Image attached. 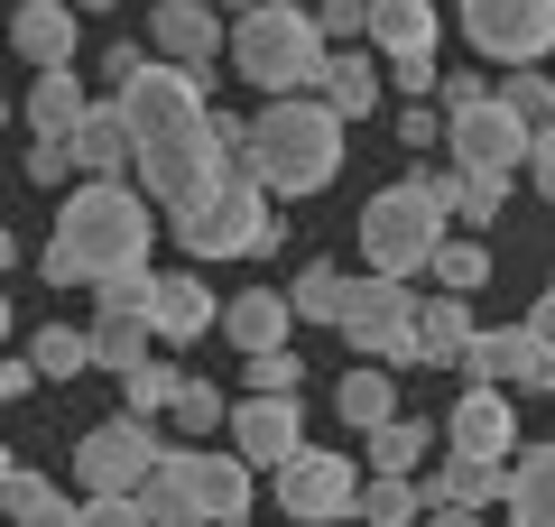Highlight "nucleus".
Instances as JSON below:
<instances>
[{
	"instance_id": "1",
	"label": "nucleus",
	"mask_w": 555,
	"mask_h": 527,
	"mask_svg": "<svg viewBox=\"0 0 555 527\" xmlns=\"http://www.w3.org/2000/svg\"><path fill=\"white\" fill-rule=\"evenodd\" d=\"M120 112H130V176L149 204H195L204 185H222V149H214V75H185V65H139L120 83Z\"/></svg>"
},
{
	"instance_id": "2",
	"label": "nucleus",
	"mask_w": 555,
	"mask_h": 527,
	"mask_svg": "<svg viewBox=\"0 0 555 527\" xmlns=\"http://www.w3.org/2000/svg\"><path fill=\"white\" fill-rule=\"evenodd\" d=\"M149 250H158V204L139 195V176H75L47 241V287H102L112 269H149Z\"/></svg>"
},
{
	"instance_id": "3",
	"label": "nucleus",
	"mask_w": 555,
	"mask_h": 527,
	"mask_svg": "<svg viewBox=\"0 0 555 527\" xmlns=\"http://www.w3.org/2000/svg\"><path fill=\"white\" fill-rule=\"evenodd\" d=\"M352 157L334 102L324 93H278L269 112H250V185L259 195H324Z\"/></svg>"
},
{
	"instance_id": "4",
	"label": "nucleus",
	"mask_w": 555,
	"mask_h": 527,
	"mask_svg": "<svg viewBox=\"0 0 555 527\" xmlns=\"http://www.w3.org/2000/svg\"><path fill=\"white\" fill-rule=\"evenodd\" d=\"M454 232V176H398L361 204V269H389V278H416L426 259L444 250Z\"/></svg>"
},
{
	"instance_id": "5",
	"label": "nucleus",
	"mask_w": 555,
	"mask_h": 527,
	"mask_svg": "<svg viewBox=\"0 0 555 527\" xmlns=\"http://www.w3.org/2000/svg\"><path fill=\"white\" fill-rule=\"evenodd\" d=\"M250 500H259V472L241 463L232 445H222V453H204V445H167V453H158V472L139 481V509H149L158 527H177V518L250 527Z\"/></svg>"
},
{
	"instance_id": "6",
	"label": "nucleus",
	"mask_w": 555,
	"mask_h": 527,
	"mask_svg": "<svg viewBox=\"0 0 555 527\" xmlns=\"http://www.w3.org/2000/svg\"><path fill=\"white\" fill-rule=\"evenodd\" d=\"M222 56H232V75L250 83V93H315L324 83V28L315 10H297V0H259L250 20H232V38H222Z\"/></svg>"
},
{
	"instance_id": "7",
	"label": "nucleus",
	"mask_w": 555,
	"mask_h": 527,
	"mask_svg": "<svg viewBox=\"0 0 555 527\" xmlns=\"http://www.w3.org/2000/svg\"><path fill=\"white\" fill-rule=\"evenodd\" d=\"M167 232H177V250L195 259V269H214V259H278L287 214L259 195L250 176H222V185H204L195 204H177V214H167Z\"/></svg>"
},
{
	"instance_id": "8",
	"label": "nucleus",
	"mask_w": 555,
	"mask_h": 527,
	"mask_svg": "<svg viewBox=\"0 0 555 527\" xmlns=\"http://www.w3.org/2000/svg\"><path fill=\"white\" fill-rule=\"evenodd\" d=\"M334 333L352 343V361H379V371H416V287L389 269H361L343 287Z\"/></svg>"
},
{
	"instance_id": "9",
	"label": "nucleus",
	"mask_w": 555,
	"mask_h": 527,
	"mask_svg": "<svg viewBox=\"0 0 555 527\" xmlns=\"http://www.w3.org/2000/svg\"><path fill=\"white\" fill-rule=\"evenodd\" d=\"M269 481H278V518L287 527H343L361 509V472H352V453H334V445H297Z\"/></svg>"
},
{
	"instance_id": "10",
	"label": "nucleus",
	"mask_w": 555,
	"mask_h": 527,
	"mask_svg": "<svg viewBox=\"0 0 555 527\" xmlns=\"http://www.w3.org/2000/svg\"><path fill=\"white\" fill-rule=\"evenodd\" d=\"M454 20H463V47H481L500 75L555 56V0H454Z\"/></svg>"
},
{
	"instance_id": "11",
	"label": "nucleus",
	"mask_w": 555,
	"mask_h": 527,
	"mask_svg": "<svg viewBox=\"0 0 555 527\" xmlns=\"http://www.w3.org/2000/svg\"><path fill=\"white\" fill-rule=\"evenodd\" d=\"M158 453H167L158 416H102V426L75 445V481L83 490H139L149 472H158Z\"/></svg>"
},
{
	"instance_id": "12",
	"label": "nucleus",
	"mask_w": 555,
	"mask_h": 527,
	"mask_svg": "<svg viewBox=\"0 0 555 527\" xmlns=\"http://www.w3.org/2000/svg\"><path fill=\"white\" fill-rule=\"evenodd\" d=\"M528 149H537V130L518 112H500V102H473V112L444 120V157H454V176H528Z\"/></svg>"
},
{
	"instance_id": "13",
	"label": "nucleus",
	"mask_w": 555,
	"mask_h": 527,
	"mask_svg": "<svg viewBox=\"0 0 555 527\" xmlns=\"http://www.w3.org/2000/svg\"><path fill=\"white\" fill-rule=\"evenodd\" d=\"M222 435H232V453H241L250 472H278L287 453L306 445V408H297V398H259V389H241L232 416H222Z\"/></svg>"
},
{
	"instance_id": "14",
	"label": "nucleus",
	"mask_w": 555,
	"mask_h": 527,
	"mask_svg": "<svg viewBox=\"0 0 555 527\" xmlns=\"http://www.w3.org/2000/svg\"><path fill=\"white\" fill-rule=\"evenodd\" d=\"M222 38H232V20H222L214 0H158V10H149V56H158V65H185V75H214Z\"/></svg>"
},
{
	"instance_id": "15",
	"label": "nucleus",
	"mask_w": 555,
	"mask_h": 527,
	"mask_svg": "<svg viewBox=\"0 0 555 527\" xmlns=\"http://www.w3.org/2000/svg\"><path fill=\"white\" fill-rule=\"evenodd\" d=\"M444 445L473 453V463H518V416H509V389H463L454 416H444Z\"/></svg>"
},
{
	"instance_id": "16",
	"label": "nucleus",
	"mask_w": 555,
	"mask_h": 527,
	"mask_svg": "<svg viewBox=\"0 0 555 527\" xmlns=\"http://www.w3.org/2000/svg\"><path fill=\"white\" fill-rule=\"evenodd\" d=\"M204 324H222L214 287L195 269H158V296H149V343L177 351V343H204Z\"/></svg>"
},
{
	"instance_id": "17",
	"label": "nucleus",
	"mask_w": 555,
	"mask_h": 527,
	"mask_svg": "<svg viewBox=\"0 0 555 527\" xmlns=\"http://www.w3.org/2000/svg\"><path fill=\"white\" fill-rule=\"evenodd\" d=\"M83 10L75 0H20V10H10V56H28L47 75V65H75V47H83Z\"/></svg>"
},
{
	"instance_id": "18",
	"label": "nucleus",
	"mask_w": 555,
	"mask_h": 527,
	"mask_svg": "<svg viewBox=\"0 0 555 527\" xmlns=\"http://www.w3.org/2000/svg\"><path fill=\"white\" fill-rule=\"evenodd\" d=\"M454 371L473 380V389H528V371H537V343H528V324H491V333H473Z\"/></svg>"
},
{
	"instance_id": "19",
	"label": "nucleus",
	"mask_w": 555,
	"mask_h": 527,
	"mask_svg": "<svg viewBox=\"0 0 555 527\" xmlns=\"http://www.w3.org/2000/svg\"><path fill=\"white\" fill-rule=\"evenodd\" d=\"M83 112H93V93H83V75H75V65H47V75L28 83V102H20L28 139H56V149L83 130Z\"/></svg>"
},
{
	"instance_id": "20",
	"label": "nucleus",
	"mask_w": 555,
	"mask_h": 527,
	"mask_svg": "<svg viewBox=\"0 0 555 527\" xmlns=\"http://www.w3.org/2000/svg\"><path fill=\"white\" fill-rule=\"evenodd\" d=\"M287 333H297V306H287L278 287H241L232 306H222V343L232 351H278Z\"/></svg>"
},
{
	"instance_id": "21",
	"label": "nucleus",
	"mask_w": 555,
	"mask_h": 527,
	"mask_svg": "<svg viewBox=\"0 0 555 527\" xmlns=\"http://www.w3.org/2000/svg\"><path fill=\"white\" fill-rule=\"evenodd\" d=\"M315 93L334 102V120H371V112H379V93H389V75H379L371 47H334V56H324V83H315Z\"/></svg>"
},
{
	"instance_id": "22",
	"label": "nucleus",
	"mask_w": 555,
	"mask_h": 527,
	"mask_svg": "<svg viewBox=\"0 0 555 527\" xmlns=\"http://www.w3.org/2000/svg\"><path fill=\"white\" fill-rule=\"evenodd\" d=\"M473 296H426V306H416V371H444V361H463V343H473Z\"/></svg>"
},
{
	"instance_id": "23",
	"label": "nucleus",
	"mask_w": 555,
	"mask_h": 527,
	"mask_svg": "<svg viewBox=\"0 0 555 527\" xmlns=\"http://www.w3.org/2000/svg\"><path fill=\"white\" fill-rule=\"evenodd\" d=\"M65 149H75V176H130V112H120V93L93 102Z\"/></svg>"
},
{
	"instance_id": "24",
	"label": "nucleus",
	"mask_w": 555,
	"mask_h": 527,
	"mask_svg": "<svg viewBox=\"0 0 555 527\" xmlns=\"http://www.w3.org/2000/svg\"><path fill=\"white\" fill-rule=\"evenodd\" d=\"M379 65L389 56H416V47H436V0H371V28H361Z\"/></svg>"
},
{
	"instance_id": "25",
	"label": "nucleus",
	"mask_w": 555,
	"mask_h": 527,
	"mask_svg": "<svg viewBox=\"0 0 555 527\" xmlns=\"http://www.w3.org/2000/svg\"><path fill=\"white\" fill-rule=\"evenodd\" d=\"M500 500H509V463H473V453H454L426 481V509H500Z\"/></svg>"
},
{
	"instance_id": "26",
	"label": "nucleus",
	"mask_w": 555,
	"mask_h": 527,
	"mask_svg": "<svg viewBox=\"0 0 555 527\" xmlns=\"http://www.w3.org/2000/svg\"><path fill=\"white\" fill-rule=\"evenodd\" d=\"M509 527H555V445H518V463H509Z\"/></svg>"
},
{
	"instance_id": "27",
	"label": "nucleus",
	"mask_w": 555,
	"mask_h": 527,
	"mask_svg": "<svg viewBox=\"0 0 555 527\" xmlns=\"http://www.w3.org/2000/svg\"><path fill=\"white\" fill-rule=\"evenodd\" d=\"M0 509H10V527H75V509H83V500H65L47 472L10 463V481H0Z\"/></svg>"
},
{
	"instance_id": "28",
	"label": "nucleus",
	"mask_w": 555,
	"mask_h": 527,
	"mask_svg": "<svg viewBox=\"0 0 555 527\" xmlns=\"http://www.w3.org/2000/svg\"><path fill=\"white\" fill-rule=\"evenodd\" d=\"M352 518L416 527V518H426V481H416V472H361V509H352Z\"/></svg>"
},
{
	"instance_id": "29",
	"label": "nucleus",
	"mask_w": 555,
	"mask_h": 527,
	"mask_svg": "<svg viewBox=\"0 0 555 527\" xmlns=\"http://www.w3.org/2000/svg\"><path fill=\"white\" fill-rule=\"evenodd\" d=\"M28 371L38 380H83L93 371V324H38L28 333Z\"/></svg>"
},
{
	"instance_id": "30",
	"label": "nucleus",
	"mask_w": 555,
	"mask_h": 527,
	"mask_svg": "<svg viewBox=\"0 0 555 527\" xmlns=\"http://www.w3.org/2000/svg\"><path fill=\"white\" fill-rule=\"evenodd\" d=\"M426 278H436L444 296H481L491 287V241L481 232H444V250L426 259Z\"/></svg>"
},
{
	"instance_id": "31",
	"label": "nucleus",
	"mask_w": 555,
	"mask_h": 527,
	"mask_svg": "<svg viewBox=\"0 0 555 527\" xmlns=\"http://www.w3.org/2000/svg\"><path fill=\"white\" fill-rule=\"evenodd\" d=\"M334 408L352 416V435H371V426H389V416H398V389H389V371H379V361H352V371H343V389H334Z\"/></svg>"
},
{
	"instance_id": "32",
	"label": "nucleus",
	"mask_w": 555,
	"mask_h": 527,
	"mask_svg": "<svg viewBox=\"0 0 555 527\" xmlns=\"http://www.w3.org/2000/svg\"><path fill=\"white\" fill-rule=\"evenodd\" d=\"M177 351H158L149 343V361H139V371H120V416H167V398H177Z\"/></svg>"
},
{
	"instance_id": "33",
	"label": "nucleus",
	"mask_w": 555,
	"mask_h": 527,
	"mask_svg": "<svg viewBox=\"0 0 555 527\" xmlns=\"http://www.w3.org/2000/svg\"><path fill=\"white\" fill-rule=\"evenodd\" d=\"M149 296H158V269H112L93 287V324H139L149 333Z\"/></svg>"
},
{
	"instance_id": "34",
	"label": "nucleus",
	"mask_w": 555,
	"mask_h": 527,
	"mask_svg": "<svg viewBox=\"0 0 555 527\" xmlns=\"http://www.w3.org/2000/svg\"><path fill=\"white\" fill-rule=\"evenodd\" d=\"M343 287H352V278H343L334 259L297 269V278H287V306H297V324H334V314H343Z\"/></svg>"
},
{
	"instance_id": "35",
	"label": "nucleus",
	"mask_w": 555,
	"mask_h": 527,
	"mask_svg": "<svg viewBox=\"0 0 555 527\" xmlns=\"http://www.w3.org/2000/svg\"><path fill=\"white\" fill-rule=\"evenodd\" d=\"M241 380H250L259 398H306V351L278 343V351H241Z\"/></svg>"
},
{
	"instance_id": "36",
	"label": "nucleus",
	"mask_w": 555,
	"mask_h": 527,
	"mask_svg": "<svg viewBox=\"0 0 555 527\" xmlns=\"http://www.w3.org/2000/svg\"><path fill=\"white\" fill-rule=\"evenodd\" d=\"M222 416H232V398H222L214 380H195V371H185V380H177V398H167V416H158V426H185V435H214Z\"/></svg>"
},
{
	"instance_id": "37",
	"label": "nucleus",
	"mask_w": 555,
	"mask_h": 527,
	"mask_svg": "<svg viewBox=\"0 0 555 527\" xmlns=\"http://www.w3.org/2000/svg\"><path fill=\"white\" fill-rule=\"evenodd\" d=\"M500 112H518L528 130H555V93H546V65H518V75H500Z\"/></svg>"
},
{
	"instance_id": "38",
	"label": "nucleus",
	"mask_w": 555,
	"mask_h": 527,
	"mask_svg": "<svg viewBox=\"0 0 555 527\" xmlns=\"http://www.w3.org/2000/svg\"><path fill=\"white\" fill-rule=\"evenodd\" d=\"M361 445H371V472H416L426 463V426H416V416H389V426H371Z\"/></svg>"
},
{
	"instance_id": "39",
	"label": "nucleus",
	"mask_w": 555,
	"mask_h": 527,
	"mask_svg": "<svg viewBox=\"0 0 555 527\" xmlns=\"http://www.w3.org/2000/svg\"><path fill=\"white\" fill-rule=\"evenodd\" d=\"M509 204V176H454V232H491Z\"/></svg>"
},
{
	"instance_id": "40",
	"label": "nucleus",
	"mask_w": 555,
	"mask_h": 527,
	"mask_svg": "<svg viewBox=\"0 0 555 527\" xmlns=\"http://www.w3.org/2000/svg\"><path fill=\"white\" fill-rule=\"evenodd\" d=\"M139 361H149V333L139 324H93V371H139Z\"/></svg>"
},
{
	"instance_id": "41",
	"label": "nucleus",
	"mask_w": 555,
	"mask_h": 527,
	"mask_svg": "<svg viewBox=\"0 0 555 527\" xmlns=\"http://www.w3.org/2000/svg\"><path fill=\"white\" fill-rule=\"evenodd\" d=\"M75 527H158L149 509H139V490H83Z\"/></svg>"
},
{
	"instance_id": "42",
	"label": "nucleus",
	"mask_w": 555,
	"mask_h": 527,
	"mask_svg": "<svg viewBox=\"0 0 555 527\" xmlns=\"http://www.w3.org/2000/svg\"><path fill=\"white\" fill-rule=\"evenodd\" d=\"M389 130H398V149H408V157H426V149H444V112H436V102H408V112H398Z\"/></svg>"
},
{
	"instance_id": "43",
	"label": "nucleus",
	"mask_w": 555,
	"mask_h": 527,
	"mask_svg": "<svg viewBox=\"0 0 555 527\" xmlns=\"http://www.w3.org/2000/svg\"><path fill=\"white\" fill-rule=\"evenodd\" d=\"M315 28H324V47H352L371 28V0H315Z\"/></svg>"
},
{
	"instance_id": "44",
	"label": "nucleus",
	"mask_w": 555,
	"mask_h": 527,
	"mask_svg": "<svg viewBox=\"0 0 555 527\" xmlns=\"http://www.w3.org/2000/svg\"><path fill=\"white\" fill-rule=\"evenodd\" d=\"M379 75H389V83H398L408 102H426V93H436V47H416V56H389Z\"/></svg>"
},
{
	"instance_id": "45",
	"label": "nucleus",
	"mask_w": 555,
	"mask_h": 527,
	"mask_svg": "<svg viewBox=\"0 0 555 527\" xmlns=\"http://www.w3.org/2000/svg\"><path fill=\"white\" fill-rule=\"evenodd\" d=\"M28 185H75V149L38 139V149H28Z\"/></svg>"
},
{
	"instance_id": "46",
	"label": "nucleus",
	"mask_w": 555,
	"mask_h": 527,
	"mask_svg": "<svg viewBox=\"0 0 555 527\" xmlns=\"http://www.w3.org/2000/svg\"><path fill=\"white\" fill-rule=\"evenodd\" d=\"M473 102H491V83H481V75H436V112H444V120L473 112Z\"/></svg>"
},
{
	"instance_id": "47",
	"label": "nucleus",
	"mask_w": 555,
	"mask_h": 527,
	"mask_svg": "<svg viewBox=\"0 0 555 527\" xmlns=\"http://www.w3.org/2000/svg\"><path fill=\"white\" fill-rule=\"evenodd\" d=\"M28 389H38V371H28V351H0V408H20Z\"/></svg>"
},
{
	"instance_id": "48",
	"label": "nucleus",
	"mask_w": 555,
	"mask_h": 527,
	"mask_svg": "<svg viewBox=\"0 0 555 527\" xmlns=\"http://www.w3.org/2000/svg\"><path fill=\"white\" fill-rule=\"evenodd\" d=\"M139 65H149V47H130V38H120V47H102V83H112V93L139 75Z\"/></svg>"
},
{
	"instance_id": "49",
	"label": "nucleus",
	"mask_w": 555,
	"mask_h": 527,
	"mask_svg": "<svg viewBox=\"0 0 555 527\" xmlns=\"http://www.w3.org/2000/svg\"><path fill=\"white\" fill-rule=\"evenodd\" d=\"M528 185L555 204V130H537V149H528Z\"/></svg>"
},
{
	"instance_id": "50",
	"label": "nucleus",
	"mask_w": 555,
	"mask_h": 527,
	"mask_svg": "<svg viewBox=\"0 0 555 527\" xmlns=\"http://www.w3.org/2000/svg\"><path fill=\"white\" fill-rule=\"evenodd\" d=\"M528 343H537V351H555V287L528 306Z\"/></svg>"
},
{
	"instance_id": "51",
	"label": "nucleus",
	"mask_w": 555,
	"mask_h": 527,
	"mask_svg": "<svg viewBox=\"0 0 555 527\" xmlns=\"http://www.w3.org/2000/svg\"><path fill=\"white\" fill-rule=\"evenodd\" d=\"M426 527H481V509H426Z\"/></svg>"
},
{
	"instance_id": "52",
	"label": "nucleus",
	"mask_w": 555,
	"mask_h": 527,
	"mask_svg": "<svg viewBox=\"0 0 555 527\" xmlns=\"http://www.w3.org/2000/svg\"><path fill=\"white\" fill-rule=\"evenodd\" d=\"M10 333H20V314H10V287H0V351H10Z\"/></svg>"
},
{
	"instance_id": "53",
	"label": "nucleus",
	"mask_w": 555,
	"mask_h": 527,
	"mask_svg": "<svg viewBox=\"0 0 555 527\" xmlns=\"http://www.w3.org/2000/svg\"><path fill=\"white\" fill-rule=\"evenodd\" d=\"M214 10H222V20H250V10H259V0H214Z\"/></svg>"
},
{
	"instance_id": "54",
	"label": "nucleus",
	"mask_w": 555,
	"mask_h": 527,
	"mask_svg": "<svg viewBox=\"0 0 555 527\" xmlns=\"http://www.w3.org/2000/svg\"><path fill=\"white\" fill-rule=\"evenodd\" d=\"M10 259H20V241H10V222H0V269H10Z\"/></svg>"
},
{
	"instance_id": "55",
	"label": "nucleus",
	"mask_w": 555,
	"mask_h": 527,
	"mask_svg": "<svg viewBox=\"0 0 555 527\" xmlns=\"http://www.w3.org/2000/svg\"><path fill=\"white\" fill-rule=\"evenodd\" d=\"M75 10H112V0H75Z\"/></svg>"
},
{
	"instance_id": "56",
	"label": "nucleus",
	"mask_w": 555,
	"mask_h": 527,
	"mask_svg": "<svg viewBox=\"0 0 555 527\" xmlns=\"http://www.w3.org/2000/svg\"><path fill=\"white\" fill-rule=\"evenodd\" d=\"M0 481H10V445H0Z\"/></svg>"
},
{
	"instance_id": "57",
	"label": "nucleus",
	"mask_w": 555,
	"mask_h": 527,
	"mask_svg": "<svg viewBox=\"0 0 555 527\" xmlns=\"http://www.w3.org/2000/svg\"><path fill=\"white\" fill-rule=\"evenodd\" d=\"M177 527H214V518H177Z\"/></svg>"
},
{
	"instance_id": "58",
	"label": "nucleus",
	"mask_w": 555,
	"mask_h": 527,
	"mask_svg": "<svg viewBox=\"0 0 555 527\" xmlns=\"http://www.w3.org/2000/svg\"><path fill=\"white\" fill-rule=\"evenodd\" d=\"M0 10H20V0H0Z\"/></svg>"
},
{
	"instance_id": "59",
	"label": "nucleus",
	"mask_w": 555,
	"mask_h": 527,
	"mask_svg": "<svg viewBox=\"0 0 555 527\" xmlns=\"http://www.w3.org/2000/svg\"><path fill=\"white\" fill-rule=\"evenodd\" d=\"M546 93H555V75H546Z\"/></svg>"
}]
</instances>
